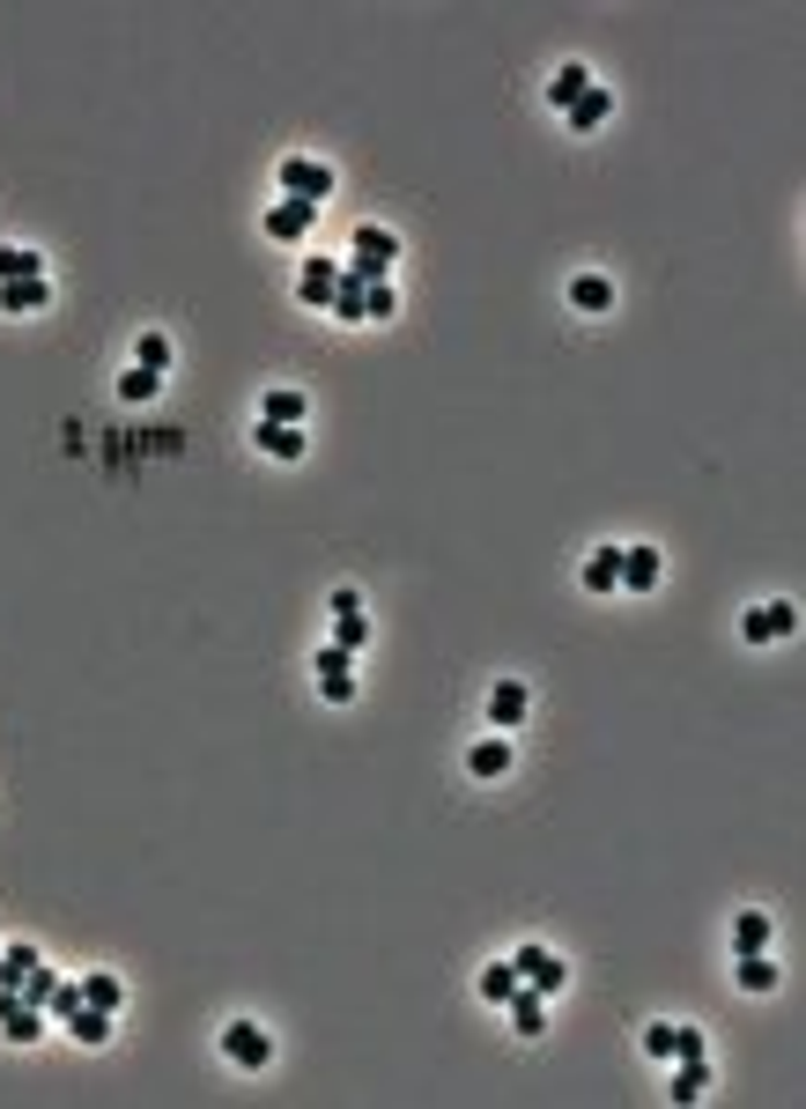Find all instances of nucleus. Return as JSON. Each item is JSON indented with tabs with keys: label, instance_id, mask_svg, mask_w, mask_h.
<instances>
[{
	"label": "nucleus",
	"instance_id": "1",
	"mask_svg": "<svg viewBox=\"0 0 806 1109\" xmlns=\"http://www.w3.org/2000/svg\"><path fill=\"white\" fill-rule=\"evenodd\" d=\"M393 259H400V237L377 230V222H363V230H355V259H348V275H355V281H385V275H393Z\"/></svg>",
	"mask_w": 806,
	"mask_h": 1109
},
{
	"label": "nucleus",
	"instance_id": "2",
	"mask_svg": "<svg viewBox=\"0 0 806 1109\" xmlns=\"http://www.w3.org/2000/svg\"><path fill=\"white\" fill-rule=\"evenodd\" d=\"M511 969H518V984H533L540 999L570 984V969H562V955H556V947H533V939L518 947V955H511Z\"/></svg>",
	"mask_w": 806,
	"mask_h": 1109
},
{
	"label": "nucleus",
	"instance_id": "3",
	"mask_svg": "<svg viewBox=\"0 0 806 1109\" xmlns=\"http://www.w3.org/2000/svg\"><path fill=\"white\" fill-rule=\"evenodd\" d=\"M281 192L318 208V200L334 192V171H326V163H311V155H281Z\"/></svg>",
	"mask_w": 806,
	"mask_h": 1109
},
{
	"label": "nucleus",
	"instance_id": "4",
	"mask_svg": "<svg viewBox=\"0 0 806 1109\" xmlns=\"http://www.w3.org/2000/svg\"><path fill=\"white\" fill-rule=\"evenodd\" d=\"M792 629H799V607H792V599L747 607V621H740V637H747V644H776V637H792Z\"/></svg>",
	"mask_w": 806,
	"mask_h": 1109
},
{
	"label": "nucleus",
	"instance_id": "5",
	"mask_svg": "<svg viewBox=\"0 0 806 1109\" xmlns=\"http://www.w3.org/2000/svg\"><path fill=\"white\" fill-rule=\"evenodd\" d=\"M222 1058H230V1065H245V1073H259V1065L274 1058V1043H267V1028L237 1020V1028H222Z\"/></svg>",
	"mask_w": 806,
	"mask_h": 1109
},
{
	"label": "nucleus",
	"instance_id": "6",
	"mask_svg": "<svg viewBox=\"0 0 806 1109\" xmlns=\"http://www.w3.org/2000/svg\"><path fill=\"white\" fill-rule=\"evenodd\" d=\"M334 644H341V651H363V644H371V615H363V599H355V592H334Z\"/></svg>",
	"mask_w": 806,
	"mask_h": 1109
},
{
	"label": "nucleus",
	"instance_id": "7",
	"mask_svg": "<svg viewBox=\"0 0 806 1109\" xmlns=\"http://www.w3.org/2000/svg\"><path fill=\"white\" fill-rule=\"evenodd\" d=\"M0 1036H8V1043H37V1036H45V1014L23 1006V991H0Z\"/></svg>",
	"mask_w": 806,
	"mask_h": 1109
},
{
	"label": "nucleus",
	"instance_id": "8",
	"mask_svg": "<svg viewBox=\"0 0 806 1109\" xmlns=\"http://www.w3.org/2000/svg\"><path fill=\"white\" fill-rule=\"evenodd\" d=\"M526 710H533L526 680H497V688H489V725H503V733H511V725H526Z\"/></svg>",
	"mask_w": 806,
	"mask_h": 1109
},
{
	"label": "nucleus",
	"instance_id": "9",
	"mask_svg": "<svg viewBox=\"0 0 806 1109\" xmlns=\"http://www.w3.org/2000/svg\"><path fill=\"white\" fill-rule=\"evenodd\" d=\"M311 215H318L311 200H274V208H267V237H274V245H296V237L311 230Z\"/></svg>",
	"mask_w": 806,
	"mask_h": 1109
},
{
	"label": "nucleus",
	"instance_id": "10",
	"mask_svg": "<svg viewBox=\"0 0 806 1109\" xmlns=\"http://www.w3.org/2000/svg\"><path fill=\"white\" fill-rule=\"evenodd\" d=\"M296 289H304V304H334V289H341V259H304V275H296Z\"/></svg>",
	"mask_w": 806,
	"mask_h": 1109
},
{
	"label": "nucleus",
	"instance_id": "11",
	"mask_svg": "<svg viewBox=\"0 0 806 1109\" xmlns=\"http://www.w3.org/2000/svg\"><path fill=\"white\" fill-rule=\"evenodd\" d=\"M674 1065H681V1073H674L666 1095H674V1102H703V1095H711V1050H703V1058H674Z\"/></svg>",
	"mask_w": 806,
	"mask_h": 1109
},
{
	"label": "nucleus",
	"instance_id": "12",
	"mask_svg": "<svg viewBox=\"0 0 806 1109\" xmlns=\"http://www.w3.org/2000/svg\"><path fill=\"white\" fill-rule=\"evenodd\" d=\"M503 1006H511V1028H518L526 1043L540 1036V1028H548V1006H540V991H533V984H518L511 999H503Z\"/></svg>",
	"mask_w": 806,
	"mask_h": 1109
},
{
	"label": "nucleus",
	"instance_id": "13",
	"mask_svg": "<svg viewBox=\"0 0 806 1109\" xmlns=\"http://www.w3.org/2000/svg\"><path fill=\"white\" fill-rule=\"evenodd\" d=\"M658 570H666V562H658V548H621V585H629V592H652Z\"/></svg>",
	"mask_w": 806,
	"mask_h": 1109
},
{
	"label": "nucleus",
	"instance_id": "14",
	"mask_svg": "<svg viewBox=\"0 0 806 1109\" xmlns=\"http://www.w3.org/2000/svg\"><path fill=\"white\" fill-rule=\"evenodd\" d=\"M562 119H570V133H592V126L615 119V96H607V90H585L577 104H570V112H562Z\"/></svg>",
	"mask_w": 806,
	"mask_h": 1109
},
{
	"label": "nucleus",
	"instance_id": "15",
	"mask_svg": "<svg viewBox=\"0 0 806 1109\" xmlns=\"http://www.w3.org/2000/svg\"><path fill=\"white\" fill-rule=\"evenodd\" d=\"M8 281H45V252L31 245H0V289Z\"/></svg>",
	"mask_w": 806,
	"mask_h": 1109
},
{
	"label": "nucleus",
	"instance_id": "16",
	"mask_svg": "<svg viewBox=\"0 0 806 1109\" xmlns=\"http://www.w3.org/2000/svg\"><path fill=\"white\" fill-rule=\"evenodd\" d=\"M52 304V281H8L0 289V311H15V318H31V311Z\"/></svg>",
	"mask_w": 806,
	"mask_h": 1109
},
{
	"label": "nucleus",
	"instance_id": "17",
	"mask_svg": "<svg viewBox=\"0 0 806 1109\" xmlns=\"http://www.w3.org/2000/svg\"><path fill=\"white\" fill-rule=\"evenodd\" d=\"M259 422H289V430H304V393H296V385H274V393L259 400Z\"/></svg>",
	"mask_w": 806,
	"mask_h": 1109
},
{
	"label": "nucleus",
	"instance_id": "18",
	"mask_svg": "<svg viewBox=\"0 0 806 1109\" xmlns=\"http://www.w3.org/2000/svg\"><path fill=\"white\" fill-rule=\"evenodd\" d=\"M755 947H770V910H740L733 918V955H755Z\"/></svg>",
	"mask_w": 806,
	"mask_h": 1109
},
{
	"label": "nucleus",
	"instance_id": "19",
	"mask_svg": "<svg viewBox=\"0 0 806 1109\" xmlns=\"http://www.w3.org/2000/svg\"><path fill=\"white\" fill-rule=\"evenodd\" d=\"M126 984L112 977V969H96V977H82V1006H96V1014H119Z\"/></svg>",
	"mask_w": 806,
	"mask_h": 1109
},
{
	"label": "nucleus",
	"instance_id": "20",
	"mask_svg": "<svg viewBox=\"0 0 806 1109\" xmlns=\"http://www.w3.org/2000/svg\"><path fill=\"white\" fill-rule=\"evenodd\" d=\"M570 304H577V311H615V281H607V275H577V281H570Z\"/></svg>",
	"mask_w": 806,
	"mask_h": 1109
},
{
	"label": "nucleus",
	"instance_id": "21",
	"mask_svg": "<svg viewBox=\"0 0 806 1109\" xmlns=\"http://www.w3.org/2000/svg\"><path fill=\"white\" fill-rule=\"evenodd\" d=\"M585 90H592V74L570 60V67H556V82H548V104H556V112H570V104H577Z\"/></svg>",
	"mask_w": 806,
	"mask_h": 1109
},
{
	"label": "nucleus",
	"instance_id": "22",
	"mask_svg": "<svg viewBox=\"0 0 806 1109\" xmlns=\"http://www.w3.org/2000/svg\"><path fill=\"white\" fill-rule=\"evenodd\" d=\"M466 770H474V777H503V770H511V739H474Z\"/></svg>",
	"mask_w": 806,
	"mask_h": 1109
},
{
	"label": "nucleus",
	"instance_id": "23",
	"mask_svg": "<svg viewBox=\"0 0 806 1109\" xmlns=\"http://www.w3.org/2000/svg\"><path fill=\"white\" fill-rule=\"evenodd\" d=\"M621 585V548H592L585 562V592H615Z\"/></svg>",
	"mask_w": 806,
	"mask_h": 1109
},
{
	"label": "nucleus",
	"instance_id": "24",
	"mask_svg": "<svg viewBox=\"0 0 806 1109\" xmlns=\"http://www.w3.org/2000/svg\"><path fill=\"white\" fill-rule=\"evenodd\" d=\"M31 969H37V947H31V939H15V947L0 955V991H23V977H31Z\"/></svg>",
	"mask_w": 806,
	"mask_h": 1109
},
{
	"label": "nucleus",
	"instance_id": "25",
	"mask_svg": "<svg viewBox=\"0 0 806 1109\" xmlns=\"http://www.w3.org/2000/svg\"><path fill=\"white\" fill-rule=\"evenodd\" d=\"M252 436H259V444H267L274 459H304V430H289V422H259Z\"/></svg>",
	"mask_w": 806,
	"mask_h": 1109
},
{
	"label": "nucleus",
	"instance_id": "26",
	"mask_svg": "<svg viewBox=\"0 0 806 1109\" xmlns=\"http://www.w3.org/2000/svg\"><path fill=\"white\" fill-rule=\"evenodd\" d=\"M363 289H371V281H355V275L341 267V289H334V304H326V311H334L341 326H355V318H363Z\"/></svg>",
	"mask_w": 806,
	"mask_h": 1109
},
{
	"label": "nucleus",
	"instance_id": "27",
	"mask_svg": "<svg viewBox=\"0 0 806 1109\" xmlns=\"http://www.w3.org/2000/svg\"><path fill=\"white\" fill-rule=\"evenodd\" d=\"M740 991H776V969H770V947L740 955Z\"/></svg>",
	"mask_w": 806,
	"mask_h": 1109
},
{
	"label": "nucleus",
	"instance_id": "28",
	"mask_svg": "<svg viewBox=\"0 0 806 1109\" xmlns=\"http://www.w3.org/2000/svg\"><path fill=\"white\" fill-rule=\"evenodd\" d=\"M67 1028H74V1043H112V1014H96V1006H82V1014H74V1020H67Z\"/></svg>",
	"mask_w": 806,
	"mask_h": 1109
},
{
	"label": "nucleus",
	"instance_id": "29",
	"mask_svg": "<svg viewBox=\"0 0 806 1109\" xmlns=\"http://www.w3.org/2000/svg\"><path fill=\"white\" fill-rule=\"evenodd\" d=\"M52 991H60V977H52V969L37 961L31 977H23V1006H37V1014H45V1006H52Z\"/></svg>",
	"mask_w": 806,
	"mask_h": 1109
},
{
	"label": "nucleus",
	"instance_id": "30",
	"mask_svg": "<svg viewBox=\"0 0 806 1109\" xmlns=\"http://www.w3.org/2000/svg\"><path fill=\"white\" fill-rule=\"evenodd\" d=\"M511 991H518V969H511V961H497V969H481V999H489V1006H503Z\"/></svg>",
	"mask_w": 806,
	"mask_h": 1109
},
{
	"label": "nucleus",
	"instance_id": "31",
	"mask_svg": "<svg viewBox=\"0 0 806 1109\" xmlns=\"http://www.w3.org/2000/svg\"><path fill=\"white\" fill-rule=\"evenodd\" d=\"M133 363L163 377V370H171V340H163V334H141V340H133Z\"/></svg>",
	"mask_w": 806,
	"mask_h": 1109
},
{
	"label": "nucleus",
	"instance_id": "32",
	"mask_svg": "<svg viewBox=\"0 0 806 1109\" xmlns=\"http://www.w3.org/2000/svg\"><path fill=\"white\" fill-rule=\"evenodd\" d=\"M393 311H400V289L393 281H371L363 289V318H393Z\"/></svg>",
	"mask_w": 806,
	"mask_h": 1109
},
{
	"label": "nucleus",
	"instance_id": "33",
	"mask_svg": "<svg viewBox=\"0 0 806 1109\" xmlns=\"http://www.w3.org/2000/svg\"><path fill=\"white\" fill-rule=\"evenodd\" d=\"M74 1014H82V984H67V977H60V991H52L45 1020H74Z\"/></svg>",
	"mask_w": 806,
	"mask_h": 1109
},
{
	"label": "nucleus",
	"instance_id": "34",
	"mask_svg": "<svg viewBox=\"0 0 806 1109\" xmlns=\"http://www.w3.org/2000/svg\"><path fill=\"white\" fill-rule=\"evenodd\" d=\"M155 385H163V377H155V370H141V363H133V370L119 377V393H126V400H155Z\"/></svg>",
	"mask_w": 806,
	"mask_h": 1109
},
{
	"label": "nucleus",
	"instance_id": "35",
	"mask_svg": "<svg viewBox=\"0 0 806 1109\" xmlns=\"http://www.w3.org/2000/svg\"><path fill=\"white\" fill-rule=\"evenodd\" d=\"M674 1043H681V1028H644V1058H652V1065H666Z\"/></svg>",
	"mask_w": 806,
	"mask_h": 1109
},
{
	"label": "nucleus",
	"instance_id": "36",
	"mask_svg": "<svg viewBox=\"0 0 806 1109\" xmlns=\"http://www.w3.org/2000/svg\"><path fill=\"white\" fill-rule=\"evenodd\" d=\"M318 696H326V703H348V696H355V674H318Z\"/></svg>",
	"mask_w": 806,
	"mask_h": 1109
},
{
	"label": "nucleus",
	"instance_id": "37",
	"mask_svg": "<svg viewBox=\"0 0 806 1109\" xmlns=\"http://www.w3.org/2000/svg\"><path fill=\"white\" fill-rule=\"evenodd\" d=\"M703 1050H711V1043H703V1028H681V1043H674V1058H703Z\"/></svg>",
	"mask_w": 806,
	"mask_h": 1109
}]
</instances>
